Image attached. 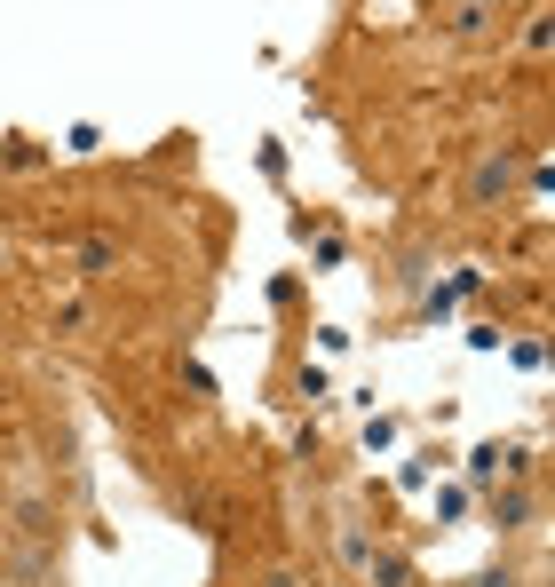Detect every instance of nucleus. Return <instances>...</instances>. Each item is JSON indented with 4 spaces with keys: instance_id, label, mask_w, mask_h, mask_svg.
<instances>
[{
    "instance_id": "4",
    "label": "nucleus",
    "mask_w": 555,
    "mask_h": 587,
    "mask_svg": "<svg viewBox=\"0 0 555 587\" xmlns=\"http://www.w3.org/2000/svg\"><path fill=\"white\" fill-rule=\"evenodd\" d=\"M492 587H508V580H492Z\"/></svg>"
},
{
    "instance_id": "1",
    "label": "nucleus",
    "mask_w": 555,
    "mask_h": 587,
    "mask_svg": "<svg viewBox=\"0 0 555 587\" xmlns=\"http://www.w3.org/2000/svg\"><path fill=\"white\" fill-rule=\"evenodd\" d=\"M111 262H119V254H111V238H88V246H80V278H104Z\"/></svg>"
},
{
    "instance_id": "2",
    "label": "nucleus",
    "mask_w": 555,
    "mask_h": 587,
    "mask_svg": "<svg viewBox=\"0 0 555 587\" xmlns=\"http://www.w3.org/2000/svg\"><path fill=\"white\" fill-rule=\"evenodd\" d=\"M48 326H64V334H80V326H88V302H64V310H48Z\"/></svg>"
},
{
    "instance_id": "3",
    "label": "nucleus",
    "mask_w": 555,
    "mask_h": 587,
    "mask_svg": "<svg viewBox=\"0 0 555 587\" xmlns=\"http://www.w3.org/2000/svg\"><path fill=\"white\" fill-rule=\"evenodd\" d=\"M0 270H8V246H0Z\"/></svg>"
}]
</instances>
